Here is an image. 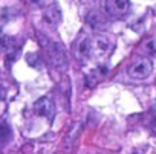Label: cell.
Here are the masks:
<instances>
[{
    "instance_id": "cell-1",
    "label": "cell",
    "mask_w": 156,
    "mask_h": 154,
    "mask_svg": "<svg viewBox=\"0 0 156 154\" xmlns=\"http://www.w3.org/2000/svg\"><path fill=\"white\" fill-rule=\"evenodd\" d=\"M37 38H38V43L40 46L44 49L46 52V56L49 60V63L58 70V72H66L67 67H69V61H67V56H66V52H64V47L63 44L48 38L46 35L43 34H37Z\"/></svg>"
},
{
    "instance_id": "cell-2",
    "label": "cell",
    "mask_w": 156,
    "mask_h": 154,
    "mask_svg": "<svg viewBox=\"0 0 156 154\" xmlns=\"http://www.w3.org/2000/svg\"><path fill=\"white\" fill-rule=\"evenodd\" d=\"M113 49H115L113 37L100 32V34H97L92 38V55H95L97 58H107V56H110Z\"/></svg>"
},
{
    "instance_id": "cell-3",
    "label": "cell",
    "mask_w": 156,
    "mask_h": 154,
    "mask_svg": "<svg viewBox=\"0 0 156 154\" xmlns=\"http://www.w3.org/2000/svg\"><path fill=\"white\" fill-rule=\"evenodd\" d=\"M72 52L80 63H86L90 58V55H92V38L84 31H81L78 34V37L75 38V41L72 44Z\"/></svg>"
},
{
    "instance_id": "cell-4",
    "label": "cell",
    "mask_w": 156,
    "mask_h": 154,
    "mask_svg": "<svg viewBox=\"0 0 156 154\" xmlns=\"http://www.w3.org/2000/svg\"><path fill=\"white\" fill-rule=\"evenodd\" d=\"M151 72H153V64L145 56H139V58L133 60L127 69L129 76L133 80H145L151 75Z\"/></svg>"
},
{
    "instance_id": "cell-5",
    "label": "cell",
    "mask_w": 156,
    "mask_h": 154,
    "mask_svg": "<svg viewBox=\"0 0 156 154\" xmlns=\"http://www.w3.org/2000/svg\"><path fill=\"white\" fill-rule=\"evenodd\" d=\"M34 111H35L38 116H43V118L52 121L54 116H55V104H54V101H52L49 96H43V98H40L38 101H35V104H34Z\"/></svg>"
},
{
    "instance_id": "cell-6",
    "label": "cell",
    "mask_w": 156,
    "mask_h": 154,
    "mask_svg": "<svg viewBox=\"0 0 156 154\" xmlns=\"http://www.w3.org/2000/svg\"><path fill=\"white\" fill-rule=\"evenodd\" d=\"M129 9H130L129 0H106V11L113 19H119L126 15Z\"/></svg>"
},
{
    "instance_id": "cell-7",
    "label": "cell",
    "mask_w": 156,
    "mask_h": 154,
    "mask_svg": "<svg viewBox=\"0 0 156 154\" xmlns=\"http://www.w3.org/2000/svg\"><path fill=\"white\" fill-rule=\"evenodd\" d=\"M61 9L57 3H51L49 6L44 8L43 11V22L48 25V26H52V28H57L61 22Z\"/></svg>"
},
{
    "instance_id": "cell-8",
    "label": "cell",
    "mask_w": 156,
    "mask_h": 154,
    "mask_svg": "<svg viewBox=\"0 0 156 154\" xmlns=\"http://www.w3.org/2000/svg\"><path fill=\"white\" fill-rule=\"evenodd\" d=\"M86 23L92 28V29H103L106 26V17L103 15L101 11H90L86 17Z\"/></svg>"
},
{
    "instance_id": "cell-9",
    "label": "cell",
    "mask_w": 156,
    "mask_h": 154,
    "mask_svg": "<svg viewBox=\"0 0 156 154\" xmlns=\"http://www.w3.org/2000/svg\"><path fill=\"white\" fill-rule=\"evenodd\" d=\"M80 131H81V125L76 124V125L72 128V131L67 134V137H66V140H64V145H66L67 149L73 148V140H76V136L80 134Z\"/></svg>"
},
{
    "instance_id": "cell-10",
    "label": "cell",
    "mask_w": 156,
    "mask_h": 154,
    "mask_svg": "<svg viewBox=\"0 0 156 154\" xmlns=\"http://www.w3.org/2000/svg\"><path fill=\"white\" fill-rule=\"evenodd\" d=\"M0 130H2V146H5V145L12 139V130L9 128V125H8L6 121H2Z\"/></svg>"
},
{
    "instance_id": "cell-11",
    "label": "cell",
    "mask_w": 156,
    "mask_h": 154,
    "mask_svg": "<svg viewBox=\"0 0 156 154\" xmlns=\"http://www.w3.org/2000/svg\"><path fill=\"white\" fill-rule=\"evenodd\" d=\"M142 52L145 55H156V37L148 38L144 44H142Z\"/></svg>"
},
{
    "instance_id": "cell-12",
    "label": "cell",
    "mask_w": 156,
    "mask_h": 154,
    "mask_svg": "<svg viewBox=\"0 0 156 154\" xmlns=\"http://www.w3.org/2000/svg\"><path fill=\"white\" fill-rule=\"evenodd\" d=\"M26 60H28V63L32 66V67H35V69H41L43 66V61L40 60V56L37 55V53H29L28 56H26Z\"/></svg>"
},
{
    "instance_id": "cell-13",
    "label": "cell",
    "mask_w": 156,
    "mask_h": 154,
    "mask_svg": "<svg viewBox=\"0 0 156 154\" xmlns=\"http://www.w3.org/2000/svg\"><path fill=\"white\" fill-rule=\"evenodd\" d=\"M150 125H151V128L156 131V110L153 111V115H151V119H150Z\"/></svg>"
},
{
    "instance_id": "cell-14",
    "label": "cell",
    "mask_w": 156,
    "mask_h": 154,
    "mask_svg": "<svg viewBox=\"0 0 156 154\" xmlns=\"http://www.w3.org/2000/svg\"><path fill=\"white\" fill-rule=\"evenodd\" d=\"M31 2H32L34 5H41V3H43V0H31Z\"/></svg>"
}]
</instances>
